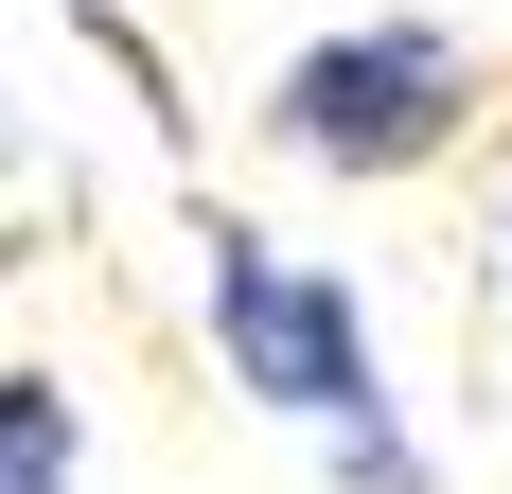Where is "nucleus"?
I'll return each mask as SVG.
<instances>
[{
	"mask_svg": "<svg viewBox=\"0 0 512 494\" xmlns=\"http://www.w3.org/2000/svg\"><path fill=\"white\" fill-rule=\"evenodd\" d=\"M195 300H212L230 389H248V406H265V424H283L336 494H442V459H424L407 389H389V336H371L354 265L283 247L265 212H212V230H195Z\"/></svg>",
	"mask_w": 512,
	"mask_h": 494,
	"instance_id": "1",
	"label": "nucleus"
},
{
	"mask_svg": "<svg viewBox=\"0 0 512 494\" xmlns=\"http://www.w3.org/2000/svg\"><path fill=\"white\" fill-rule=\"evenodd\" d=\"M477 124H495V71H477V36H442V18H354V36H301L265 71V159L354 177V195L442 177Z\"/></svg>",
	"mask_w": 512,
	"mask_h": 494,
	"instance_id": "2",
	"label": "nucleus"
},
{
	"mask_svg": "<svg viewBox=\"0 0 512 494\" xmlns=\"http://www.w3.org/2000/svg\"><path fill=\"white\" fill-rule=\"evenodd\" d=\"M0 494H71V389L0 371Z\"/></svg>",
	"mask_w": 512,
	"mask_h": 494,
	"instance_id": "3",
	"label": "nucleus"
},
{
	"mask_svg": "<svg viewBox=\"0 0 512 494\" xmlns=\"http://www.w3.org/2000/svg\"><path fill=\"white\" fill-rule=\"evenodd\" d=\"M495 265H512V159H495Z\"/></svg>",
	"mask_w": 512,
	"mask_h": 494,
	"instance_id": "4",
	"label": "nucleus"
}]
</instances>
